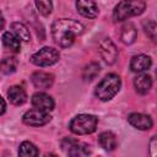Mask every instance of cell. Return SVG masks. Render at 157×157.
<instances>
[{
	"label": "cell",
	"instance_id": "cell-1",
	"mask_svg": "<svg viewBox=\"0 0 157 157\" xmlns=\"http://www.w3.org/2000/svg\"><path fill=\"white\" fill-rule=\"evenodd\" d=\"M85 27L81 22L71 18H61L54 21L52 26V34L54 40L61 47L67 48L72 45L75 37L82 34Z\"/></svg>",
	"mask_w": 157,
	"mask_h": 157
},
{
	"label": "cell",
	"instance_id": "cell-2",
	"mask_svg": "<svg viewBox=\"0 0 157 157\" xmlns=\"http://www.w3.org/2000/svg\"><path fill=\"white\" fill-rule=\"evenodd\" d=\"M120 87H121L120 77L115 74H109L104 78H102V81L97 85L94 90V94L98 99L107 102L110 101L119 92Z\"/></svg>",
	"mask_w": 157,
	"mask_h": 157
},
{
	"label": "cell",
	"instance_id": "cell-3",
	"mask_svg": "<svg viewBox=\"0 0 157 157\" xmlns=\"http://www.w3.org/2000/svg\"><path fill=\"white\" fill-rule=\"evenodd\" d=\"M146 5L142 0H121L114 7L113 18L114 21H124L129 17L137 16L144 12Z\"/></svg>",
	"mask_w": 157,
	"mask_h": 157
},
{
	"label": "cell",
	"instance_id": "cell-4",
	"mask_svg": "<svg viewBox=\"0 0 157 157\" xmlns=\"http://www.w3.org/2000/svg\"><path fill=\"white\" fill-rule=\"evenodd\" d=\"M98 118L92 114H78L70 121V130L76 135H88L96 131Z\"/></svg>",
	"mask_w": 157,
	"mask_h": 157
},
{
	"label": "cell",
	"instance_id": "cell-5",
	"mask_svg": "<svg viewBox=\"0 0 157 157\" xmlns=\"http://www.w3.org/2000/svg\"><path fill=\"white\" fill-rule=\"evenodd\" d=\"M59 59L60 54L58 49L53 47H43L31 56V61L37 66H50L58 63Z\"/></svg>",
	"mask_w": 157,
	"mask_h": 157
},
{
	"label": "cell",
	"instance_id": "cell-6",
	"mask_svg": "<svg viewBox=\"0 0 157 157\" xmlns=\"http://www.w3.org/2000/svg\"><path fill=\"white\" fill-rule=\"evenodd\" d=\"M52 117L49 114V112H44V110H40V109H29L27 110L23 117H22V120L26 125H29V126H42V125H45L50 121Z\"/></svg>",
	"mask_w": 157,
	"mask_h": 157
},
{
	"label": "cell",
	"instance_id": "cell-7",
	"mask_svg": "<svg viewBox=\"0 0 157 157\" xmlns=\"http://www.w3.org/2000/svg\"><path fill=\"white\" fill-rule=\"evenodd\" d=\"M61 147L69 156H87L91 153L88 145L71 137H65L61 141Z\"/></svg>",
	"mask_w": 157,
	"mask_h": 157
},
{
	"label": "cell",
	"instance_id": "cell-8",
	"mask_svg": "<svg viewBox=\"0 0 157 157\" xmlns=\"http://www.w3.org/2000/svg\"><path fill=\"white\" fill-rule=\"evenodd\" d=\"M98 52H99L102 59L108 65L114 64L117 61V59H118V49H117V47L114 45V43L109 38H103L99 42Z\"/></svg>",
	"mask_w": 157,
	"mask_h": 157
},
{
	"label": "cell",
	"instance_id": "cell-9",
	"mask_svg": "<svg viewBox=\"0 0 157 157\" xmlns=\"http://www.w3.org/2000/svg\"><path fill=\"white\" fill-rule=\"evenodd\" d=\"M32 104L34 108L44 110V112H50L54 109V101L53 98L44 93V92H37L32 96Z\"/></svg>",
	"mask_w": 157,
	"mask_h": 157
},
{
	"label": "cell",
	"instance_id": "cell-10",
	"mask_svg": "<svg viewBox=\"0 0 157 157\" xmlns=\"http://www.w3.org/2000/svg\"><path fill=\"white\" fill-rule=\"evenodd\" d=\"M128 121L130 125H132L134 128L139 130H148L153 125L152 119L148 115L142 114V113H131L128 117Z\"/></svg>",
	"mask_w": 157,
	"mask_h": 157
},
{
	"label": "cell",
	"instance_id": "cell-11",
	"mask_svg": "<svg viewBox=\"0 0 157 157\" xmlns=\"http://www.w3.org/2000/svg\"><path fill=\"white\" fill-rule=\"evenodd\" d=\"M76 9L80 15L87 18H94L98 15V7L94 0H76Z\"/></svg>",
	"mask_w": 157,
	"mask_h": 157
},
{
	"label": "cell",
	"instance_id": "cell-12",
	"mask_svg": "<svg viewBox=\"0 0 157 157\" xmlns=\"http://www.w3.org/2000/svg\"><path fill=\"white\" fill-rule=\"evenodd\" d=\"M32 83L36 88H42V90H47L49 87H52L53 82H54V76L49 72H44V71H36L32 77Z\"/></svg>",
	"mask_w": 157,
	"mask_h": 157
},
{
	"label": "cell",
	"instance_id": "cell-13",
	"mask_svg": "<svg viewBox=\"0 0 157 157\" xmlns=\"http://www.w3.org/2000/svg\"><path fill=\"white\" fill-rule=\"evenodd\" d=\"M152 65V60L148 55L145 54H139L132 56L131 61H130V69L134 72H144L146 70H148Z\"/></svg>",
	"mask_w": 157,
	"mask_h": 157
},
{
	"label": "cell",
	"instance_id": "cell-14",
	"mask_svg": "<svg viewBox=\"0 0 157 157\" xmlns=\"http://www.w3.org/2000/svg\"><path fill=\"white\" fill-rule=\"evenodd\" d=\"M134 86L137 93L146 94L152 87V77L147 74H140L134 80Z\"/></svg>",
	"mask_w": 157,
	"mask_h": 157
},
{
	"label": "cell",
	"instance_id": "cell-15",
	"mask_svg": "<svg viewBox=\"0 0 157 157\" xmlns=\"http://www.w3.org/2000/svg\"><path fill=\"white\" fill-rule=\"evenodd\" d=\"M9 101L13 105H21L27 101V93L21 86H12L7 91Z\"/></svg>",
	"mask_w": 157,
	"mask_h": 157
},
{
	"label": "cell",
	"instance_id": "cell-16",
	"mask_svg": "<svg viewBox=\"0 0 157 157\" xmlns=\"http://www.w3.org/2000/svg\"><path fill=\"white\" fill-rule=\"evenodd\" d=\"M137 37V31L135 28V26L132 23H125L121 27V32H120V40L124 44H131L135 42Z\"/></svg>",
	"mask_w": 157,
	"mask_h": 157
},
{
	"label": "cell",
	"instance_id": "cell-17",
	"mask_svg": "<svg viewBox=\"0 0 157 157\" xmlns=\"http://www.w3.org/2000/svg\"><path fill=\"white\" fill-rule=\"evenodd\" d=\"M98 142L101 147L105 151H113L117 147V139L112 131H104L98 136Z\"/></svg>",
	"mask_w": 157,
	"mask_h": 157
},
{
	"label": "cell",
	"instance_id": "cell-18",
	"mask_svg": "<svg viewBox=\"0 0 157 157\" xmlns=\"http://www.w3.org/2000/svg\"><path fill=\"white\" fill-rule=\"evenodd\" d=\"M2 43H4L5 48H7L9 50H11L13 53H18L21 49L20 39L11 32H5L2 34Z\"/></svg>",
	"mask_w": 157,
	"mask_h": 157
},
{
	"label": "cell",
	"instance_id": "cell-19",
	"mask_svg": "<svg viewBox=\"0 0 157 157\" xmlns=\"http://www.w3.org/2000/svg\"><path fill=\"white\" fill-rule=\"evenodd\" d=\"M11 29L13 31L15 36L20 39V40H23V42H28L31 39V33H29V29L27 28L26 25L21 23V22H13L11 25Z\"/></svg>",
	"mask_w": 157,
	"mask_h": 157
},
{
	"label": "cell",
	"instance_id": "cell-20",
	"mask_svg": "<svg viewBox=\"0 0 157 157\" xmlns=\"http://www.w3.org/2000/svg\"><path fill=\"white\" fill-rule=\"evenodd\" d=\"M17 65H18V61H17L16 58H13V56L4 58L0 63V70H1V72L6 74V75H10V74L16 71Z\"/></svg>",
	"mask_w": 157,
	"mask_h": 157
},
{
	"label": "cell",
	"instance_id": "cell-21",
	"mask_svg": "<svg viewBox=\"0 0 157 157\" xmlns=\"http://www.w3.org/2000/svg\"><path fill=\"white\" fill-rule=\"evenodd\" d=\"M38 148L29 141H23L20 145L18 148V155L22 157H33V156H38Z\"/></svg>",
	"mask_w": 157,
	"mask_h": 157
},
{
	"label": "cell",
	"instance_id": "cell-22",
	"mask_svg": "<svg viewBox=\"0 0 157 157\" xmlns=\"http://www.w3.org/2000/svg\"><path fill=\"white\" fill-rule=\"evenodd\" d=\"M99 65L97 63H90L85 69H83V72H82V78L85 81H92L98 74H99Z\"/></svg>",
	"mask_w": 157,
	"mask_h": 157
},
{
	"label": "cell",
	"instance_id": "cell-23",
	"mask_svg": "<svg viewBox=\"0 0 157 157\" xmlns=\"http://www.w3.org/2000/svg\"><path fill=\"white\" fill-rule=\"evenodd\" d=\"M36 6H37V10L39 11V13L45 17L49 16L53 11L52 0H36Z\"/></svg>",
	"mask_w": 157,
	"mask_h": 157
},
{
	"label": "cell",
	"instance_id": "cell-24",
	"mask_svg": "<svg viewBox=\"0 0 157 157\" xmlns=\"http://www.w3.org/2000/svg\"><path fill=\"white\" fill-rule=\"evenodd\" d=\"M144 28H145V32H146V34L155 42L156 40V32H157V27H156V22L155 21H152V20H150V21H147L145 25H144Z\"/></svg>",
	"mask_w": 157,
	"mask_h": 157
},
{
	"label": "cell",
	"instance_id": "cell-25",
	"mask_svg": "<svg viewBox=\"0 0 157 157\" xmlns=\"http://www.w3.org/2000/svg\"><path fill=\"white\" fill-rule=\"evenodd\" d=\"M151 155L152 156L156 155V136H153L151 140Z\"/></svg>",
	"mask_w": 157,
	"mask_h": 157
},
{
	"label": "cell",
	"instance_id": "cell-26",
	"mask_svg": "<svg viewBox=\"0 0 157 157\" xmlns=\"http://www.w3.org/2000/svg\"><path fill=\"white\" fill-rule=\"evenodd\" d=\"M5 109H6V103H5V101H4V98L0 96V115L5 112Z\"/></svg>",
	"mask_w": 157,
	"mask_h": 157
},
{
	"label": "cell",
	"instance_id": "cell-27",
	"mask_svg": "<svg viewBox=\"0 0 157 157\" xmlns=\"http://www.w3.org/2000/svg\"><path fill=\"white\" fill-rule=\"evenodd\" d=\"M4 26H5V18H4V16H2V13L0 11V29H2Z\"/></svg>",
	"mask_w": 157,
	"mask_h": 157
}]
</instances>
